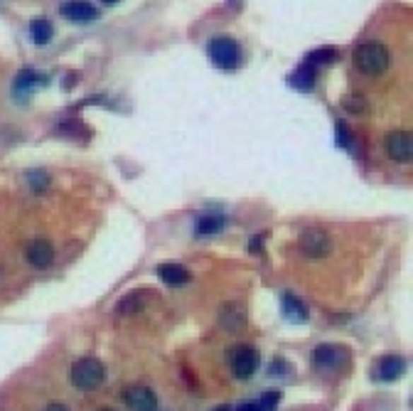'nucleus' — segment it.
Wrapping results in <instances>:
<instances>
[{"mask_svg":"<svg viewBox=\"0 0 413 411\" xmlns=\"http://www.w3.org/2000/svg\"><path fill=\"white\" fill-rule=\"evenodd\" d=\"M30 183H33V187H35V190L45 187V185L50 183V180H47V173H33V178H30Z\"/></svg>","mask_w":413,"mask_h":411,"instance_id":"nucleus-22","label":"nucleus"},{"mask_svg":"<svg viewBox=\"0 0 413 411\" xmlns=\"http://www.w3.org/2000/svg\"><path fill=\"white\" fill-rule=\"evenodd\" d=\"M236 411H261V409H258V404H254V402H246V404H241Z\"/></svg>","mask_w":413,"mask_h":411,"instance_id":"nucleus-23","label":"nucleus"},{"mask_svg":"<svg viewBox=\"0 0 413 411\" xmlns=\"http://www.w3.org/2000/svg\"><path fill=\"white\" fill-rule=\"evenodd\" d=\"M101 411H113V409H101Z\"/></svg>","mask_w":413,"mask_h":411,"instance_id":"nucleus-27","label":"nucleus"},{"mask_svg":"<svg viewBox=\"0 0 413 411\" xmlns=\"http://www.w3.org/2000/svg\"><path fill=\"white\" fill-rule=\"evenodd\" d=\"M339 57V52L335 47H318L308 54V64H332Z\"/></svg>","mask_w":413,"mask_h":411,"instance_id":"nucleus-18","label":"nucleus"},{"mask_svg":"<svg viewBox=\"0 0 413 411\" xmlns=\"http://www.w3.org/2000/svg\"><path fill=\"white\" fill-rule=\"evenodd\" d=\"M103 3H108V5H113V3H118V0H103Z\"/></svg>","mask_w":413,"mask_h":411,"instance_id":"nucleus-26","label":"nucleus"},{"mask_svg":"<svg viewBox=\"0 0 413 411\" xmlns=\"http://www.w3.org/2000/svg\"><path fill=\"white\" fill-rule=\"evenodd\" d=\"M103 377H106V369H103V364L96 357H81L71 367V384L76 389H84V392L99 387Z\"/></svg>","mask_w":413,"mask_h":411,"instance_id":"nucleus-2","label":"nucleus"},{"mask_svg":"<svg viewBox=\"0 0 413 411\" xmlns=\"http://www.w3.org/2000/svg\"><path fill=\"white\" fill-rule=\"evenodd\" d=\"M278 402H281V394H278V392H266L261 397V402H258V409H261V411H273L278 407Z\"/></svg>","mask_w":413,"mask_h":411,"instance_id":"nucleus-21","label":"nucleus"},{"mask_svg":"<svg viewBox=\"0 0 413 411\" xmlns=\"http://www.w3.org/2000/svg\"><path fill=\"white\" fill-rule=\"evenodd\" d=\"M211 411H231L229 407H216V409H211Z\"/></svg>","mask_w":413,"mask_h":411,"instance_id":"nucleus-25","label":"nucleus"},{"mask_svg":"<svg viewBox=\"0 0 413 411\" xmlns=\"http://www.w3.org/2000/svg\"><path fill=\"white\" fill-rule=\"evenodd\" d=\"M291 84L296 86L298 91H310V89H313V86H315V69H313V64L298 66V69L291 74Z\"/></svg>","mask_w":413,"mask_h":411,"instance_id":"nucleus-14","label":"nucleus"},{"mask_svg":"<svg viewBox=\"0 0 413 411\" xmlns=\"http://www.w3.org/2000/svg\"><path fill=\"white\" fill-rule=\"evenodd\" d=\"M229 364H231V372H234L236 377H239V379H249L251 374L256 372V367H258V352L251 345H239V347H234V350H231Z\"/></svg>","mask_w":413,"mask_h":411,"instance_id":"nucleus-4","label":"nucleus"},{"mask_svg":"<svg viewBox=\"0 0 413 411\" xmlns=\"http://www.w3.org/2000/svg\"><path fill=\"white\" fill-rule=\"evenodd\" d=\"M30 35H33L35 45H47L52 40V35H54V30H52L47 18H35L33 23H30Z\"/></svg>","mask_w":413,"mask_h":411,"instance_id":"nucleus-16","label":"nucleus"},{"mask_svg":"<svg viewBox=\"0 0 413 411\" xmlns=\"http://www.w3.org/2000/svg\"><path fill=\"white\" fill-rule=\"evenodd\" d=\"M209 52V59L214 62L219 69H236L239 66V59H241V52H239V45L234 42L231 37H214L206 47Z\"/></svg>","mask_w":413,"mask_h":411,"instance_id":"nucleus-3","label":"nucleus"},{"mask_svg":"<svg viewBox=\"0 0 413 411\" xmlns=\"http://www.w3.org/2000/svg\"><path fill=\"white\" fill-rule=\"evenodd\" d=\"M301 249L306 251L308 256H313V259H318V256H327L330 249H332V244H330L327 234L322 232H306L301 239Z\"/></svg>","mask_w":413,"mask_h":411,"instance_id":"nucleus-9","label":"nucleus"},{"mask_svg":"<svg viewBox=\"0 0 413 411\" xmlns=\"http://www.w3.org/2000/svg\"><path fill=\"white\" fill-rule=\"evenodd\" d=\"M283 311H286L288 316L293 318V320H308V311H306V306H303V303L298 301L296 296H291V294L283 296Z\"/></svg>","mask_w":413,"mask_h":411,"instance_id":"nucleus-17","label":"nucleus"},{"mask_svg":"<svg viewBox=\"0 0 413 411\" xmlns=\"http://www.w3.org/2000/svg\"><path fill=\"white\" fill-rule=\"evenodd\" d=\"M313 362L318 367H337L344 362V350L337 345H320L313 352Z\"/></svg>","mask_w":413,"mask_h":411,"instance_id":"nucleus-10","label":"nucleus"},{"mask_svg":"<svg viewBox=\"0 0 413 411\" xmlns=\"http://www.w3.org/2000/svg\"><path fill=\"white\" fill-rule=\"evenodd\" d=\"M158 276L165 281L168 286H182L190 281V271L180 264H163L158 266Z\"/></svg>","mask_w":413,"mask_h":411,"instance_id":"nucleus-12","label":"nucleus"},{"mask_svg":"<svg viewBox=\"0 0 413 411\" xmlns=\"http://www.w3.org/2000/svg\"><path fill=\"white\" fill-rule=\"evenodd\" d=\"M342 106L349 111V114H366V104L364 96H344Z\"/></svg>","mask_w":413,"mask_h":411,"instance_id":"nucleus-20","label":"nucleus"},{"mask_svg":"<svg viewBox=\"0 0 413 411\" xmlns=\"http://www.w3.org/2000/svg\"><path fill=\"white\" fill-rule=\"evenodd\" d=\"M62 15L69 18L71 23H91L96 20V8L86 0H69L62 5Z\"/></svg>","mask_w":413,"mask_h":411,"instance_id":"nucleus-8","label":"nucleus"},{"mask_svg":"<svg viewBox=\"0 0 413 411\" xmlns=\"http://www.w3.org/2000/svg\"><path fill=\"white\" fill-rule=\"evenodd\" d=\"M389 50L379 42H366L354 50V66L369 76H379L389 66Z\"/></svg>","mask_w":413,"mask_h":411,"instance_id":"nucleus-1","label":"nucleus"},{"mask_svg":"<svg viewBox=\"0 0 413 411\" xmlns=\"http://www.w3.org/2000/svg\"><path fill=\"white\" fill-rule=\"evenodd\" d=\"M37 84H40V74H35L33 69H25V71H20V74H18L15 89H18V91H28V89H33V86H37Z\"/></svg>","mask_w":413,"mask_h":411,"instance_id":"nucleus-19","label":"nucleus"},{"mask_svg":"<svg viewBox=\"0 0 413 411\" xmlns=\"http://www.w3.org/2000/svg\"><path fill=\"white\" fill-rule=\"evenodd\" d=\"M28 261L35 266V269H47L54 259V246L50 244L47 239H33L28 244Z\"/></svg>","mask_w":413,"mask_h":411,"instance_id":"nucleus-6","label":"nucleus"},{"mask_svg":"<svg viewBox=\"0 0 413 411\" xmlns=\"http://www.w3.org/2000/svg\"><path fill=\"white\" fill-rule=\"evenodd\" d=\"M386 153L391 161L396 163H409L413 158V138L409 131H394L386 138Z\"/></svg>","mask_w":413,"mask_h":411,"instance_id":"nucleus-5","label":"nucleus"},{"mask_svg":"<svg viewBox=\"0 0 413 411\" xmlns=\"http://www.w3.org/2000/svg\"><path fill=\"white\" fill-rule=\"evenodd\" d=\"M146 298H148V291H133V294H128L121 303H118L116 313L118 316H133V313H138L146 306Z\"/></svg>","mask_w":413,"mask_h":411,"instance_id":"nucleus-13","label":"nucleus"},{"mask_svg":"<svg viewBox=\"0 0 413 411\" xmlns=\"http://www.w3.org/2000/svg\"><path fill=\"white\" fill-rule=\"evenodd\" d=\"M126 404L131 411H155L158 409V397L148 387H131L126 392Z\"/></svg>","mask_w":413,"mask_h":411,"instance_id":"nucleus-7","label":"nucleus"},{"mask_svg":"<svg viewBox=\"0 0 413 411\" xmlns=\"http://www.w3.org/2000/svg\"><path fill=\"white\" fill-rule=\"evenodd\" d=\"M45 411H69V409H66L64 404H57V402H54V404H50V407L45 409Z\"/></svg>","mask_w":413,"mask_h":411,"instance_id":"nucleus-24","label":"nucleus"},{"mask_svg":"<svg viewBox=\"0 0 413 411\" xmlns=\"http://www.w3.org/2000/svg\"><path fill=\"white\" fill-rule=\"evenodd\" d=\"M221 227H224V217H219V214H204V217H199L197 224H194V234L209 236V234L221 232Z\"/></svg>","mask_w":413,"mask_h":411,"instance_id":"nucleus-15","label":"nucleus"},{"mask_svg":"<svg viewBox=\"0 0 413 411\" xmlns=\"http://www.w3.org/2000/svg\"><path fill=\"white\" fill-rule=\"evenodd\" d=\"M404 369H406V362L399 354H386L379 362V377L384 379V382H394V379H399L401 374H404Z\"/></svg>","mask_w":413,"mask_h":411,"instance_id":"nucleus-11","label":"nucleus"}]
</instances>
